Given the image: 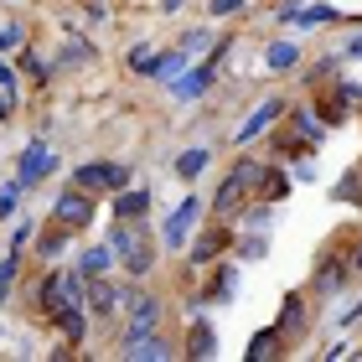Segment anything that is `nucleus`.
Here are the masks:
<instances>
[{"instance_id": "dca6fc26", "label": "nucleus", "mask_w": 362, "mask_h": 362, "mask_svg": "<svg viewBox=\"0 0 362 362\" xmlns=\"http://www.w3.org/2000/svg\"><path fill=\"white\" fill-rule=\"evenodd\" d=\"M187 357H197V362L218 357V332H212V321H207V316H197V321H192V332H187Z\"/></svg>"}, {"instance_id": "a211bd4d", "label": "nucleus", "mask_w": 362, "mask_h": 362, "mask_svg": "<svg viewBox=\"0 0 362 362\" xmlns=\"http://www.w3.org/2000/svg\"><path fill=\"white\" fill-rule=\"evenodd\" d=\"M52 326L62 332V341H68V347H78V341L88 337V316H83V305H62V310H52Z\"/></svg>"}, {"instance_id": "2f4dec72", "label": "nucleus", "mask_w": 362, "mask_h": 362, "mask_svg": "<svg viewBox=\"0 0 362 362\" xmlns=\"http://www.w3.org/2000/svg\"><path fill=\"white\" fill-rule=\"evenodd\" d=\"M62 249H68V228H62V223H57V233H47V238L37 243V254H42V259H57Z\"/></svg>"}, {"instance_id": "e433bc0d", "label": "nucleus", "mask_w": 362, "mask_h": 362, "mask_svg": "<svg viewBox=\"0 0 362 362\" xmlns=\"http://www.w3.org/2000/svg\"><path fill=\"white\" fill-rule=\"evenodd\" d=\"M249 0H212V16H238Z\"/></svg>"}, {"instance_id": "b1692460", "label": "nucleus", "mask_w": 362, "mask_h": 362, "mask_svg": "<svg viewBox=\"0 0 362 362\" xmlns=\"http://www.w3.org/2000/svg\"><path fill=\"white\" fill-rule=\"evenodd\" d=\"M264 62H269L274 73H290L295 62H300V47H295V42H269L264 47Z\"/></svg>"}, {"instance_id": "aec40b11", "label": "nucleus", "mask_w": 362, "mask_h": 362, "mask_svg": "<svg viewBox=\"0 0 362 362\" xmlns=\"http://www.w3.org/2000/svg\"><path fill=\"white\" fill-rule=\"evenodd\" d=\"M290 347H285V341H279V332H274V326H264V332H254L249 337V347H243V357H249V362H264V357H285Z\"/></svg>"}, {"instance_id": "79ce46f5", "label": "nucleus", "mask_w": 362, "mask_h": 362, "mask_svg": "<svg viewBox=\"0 0 362 362\" xmlns=\"http://www.w3.org/2000/svg\"><path fill=\"white\" fill-rule=\"evenodd\" d=\"M347 52H352V57H362V37H352V42H347Z\"/></svg>"}, {"instance_id": "58836bf2", "label": "nucleus", "mask_w": 362, "mask_h": 362, "mask_svg": "<svg viewBox=\"0 0 362 362\" xmlns=\"http://www.w3.org/2000/svg\"><path fill=\"white\" fill-rule=\"evenodd\" d=\"M341 254H347V259H352V269H362V233L352 238V249H341Z\"/></svg>"}, {"instance_id": "ddd939ff", "label": "nucleus", "mask_w": 362, "mask_h": 362, "mask_svg": "<svg viewBox=\"0 0 362 362\" xmlns=\"http://www.w3.org/2000/svg\"><path fill=\"white\" fill-rule=\"evenodd\" d=\"M249 187L243 181H233V176H223V187H218V197H212V218H238L243 207H249Z\"/></svg>"}, {"instance_id": "c03bdc74", "label": "nucleus", "mask_w": 362, "mask_h": 362, "mask_svg": "<svg viewBox=\"0 0 362 362\" xmlns=\"http://www.w3.org/2000/svg\"><path fill=\"white\" fill-rule=\"evenodd\" d=\"M357 171H362V166H357Z\"/></svg>"}, {"instance_id": "423d86ee", "label": "nucleus", "mask_w": 362, "mask_h": 362, "mask_svg": "<svg viewBox=\"0 0 362 362\" xmlns=\"http://www.w3.org/2000/svg\"><path fill=\"white\" fill-rule=\"evenodd\" d=\"M52 171H57V156L47 151L42 140H31L21 151V160H16V181H21V187H37V181H47Z\"/></svg>"}, {"instance_id": "7ed1b4c3", "label": "nucleus", "mask_w": 362, "mask_h": 362, "mask_svg": "<svg viewBox=\"0 0 362 362\" xmlns=\"http://www.w3.org/2000/svg\"><path fill=\"white\" fill-rule=\"evenodd\" d=\"M68 187H78V192H119V187H129V166L124 160H83V166H73V176H68Z\"/></svg>"}, {"instance_id": "a19ab883", "label": "nucleus", "mask_w": 362, "mask_h": 362, "mask_svg": "<svg viewBox=\"0 0 362 362\" xmlns=\"http://www.w3.org/2000/svg\"><path fill=\"white\" fill-rule=\"evenodd\" d=\"M11 109H16V98H11V93H0V124L11 119Z\"/></svg>"}, {"instance_id": "1a4fd4ad", "label": "nucleus", "mask_w": 362, "mask_h": 362, "mask_svg": "<svg viewBox=\"0 0 362 362\" xmlns=\"http://www.w3.org/2000/svg\"><path fill=\"white\" fill-rule=\"evenodd\" d=\"M352 274H357V269H352L347 254H326L321 264H316V295H341Z\"/></svg>"}, {"instance_id": "4be33fe9", "label": "nucleus", "mask_w": 362, "mask_h": 362, "mask_svg": "<svg viewBox=\"0 0 362 362\" xmlns=\"http://www.w3.org/2000/svg\"><path fill=\"white\" fill-rule=\"evenodd\" d=\"M187 52H181V47H176V52H156V62H151V73H145V78H156V83H171V78L181 73V68H187Z\"/></svg>"}, {"instance_id": "7c9ffc66", "label": "nucleus", "mask_w": 362, "mask_h": 362, "mask_svg": "<svg viewBox=\"0 0 362 362\" xmlns=\"http://www.w3.org/2000/svg\"><path fill=\"white\" fill-rule=\"evenodd\" d=\"M16 264H21V249H11L6 259H0V305H6V295H11V279H16Z\"/></svg>"}, {"instance_id": "f257e3e1", "label": "nucleus", "mask_w": 362, "mask_h": 362, "mask_svg": "<svg viewBox=\"0 0 362 362\" xmlns=\"http://www.w3.org/2000/svg\"><path fill=\"white\" fill-rule=\"evenodd\" d=\"M109 249H114V264H124L129 279H145V274L156 269V243L145 238L129 218H119V223L109 228Z\"/></svg>"}, {"instance_id": "c9c22d12", "label": "nucleus", "mask_w": 362, "mask_h": 362, "mask_svg": "<svg viewBox=\"0 0 362 362\" xmlns=\"http://www.w3.org/2000/svg\"><path fill=\"white\" fill-rule=\"evenodd\" d=\"M11 47H21V26H0V52H11Z\"/></svg>"}, {"instance_id": "f03ea898", "label": "nucleus", "mask_w": 362, "mask_h": 362, "mask_svg": "<svg viewBox=\"0 0 362 362\" xmlns=\"http://www.w3.org/2000/svg\"><path fill=\"white\" fill-rule=\"evenodd\" d=\"M83 290H88V274L78 269V264L52 269V274L42 279V290H37V305L52 316V310H62V305H83Z\"/></svg>"}, {"instance_id": "6ab92c4d", "label": "nucleus", "mask_w": 362, "mask_h": 362, "mask_svg": "<svg viewBox=\"0 0 362 362\" xmlns=\"http://www.w3.org/2000/svg\"><path fill=\"white\" fill-rule=\"evenodd\" d=\"M233 295H238V269L223 264L218 274H212V285L197 295V305H223V300H233Z\"/></svg>"}, {"instance_id": "39448f33", "label": "nucleus", "mask_w": 362, "mask_h": 362, "mask_svg": "<svg viewBox=\"0 0 362 362\" xmlns=\"http://www.w3.org/2000/svg\"><path fill=\"white\" fill-rule=\"evenodd\" d=\"M52 223H62L68 233L88 228V223H93V197H88V192H78V187H68V192L57 197V207H52Z\"/></svg>"}, {"instance_id": "37998d69", "label": "nucleus", "mask_w": 362, "mask_h": 362, "mask_svg": "<svg viewBox=\"0 0 362 362\" xmlns=\"http://www.w3.org/2000/svg\"><path fill=\"white\" fill-rule=\"evenodd\" d=\"M181 6H187V0H160V11H181Z\"/></svg>"}, {"instance_id": "f3484780", "label": "nucleus", "mask_w": 362, "mask_h": 362, "mask_svg": "<svg viewBox=\"0 0 362 362\" xmlns=\"http://www.w3.org/2000/svg\"><path fill=\"white\" fill-rule=\"evenodd\" d=\"M83 300H88V310L98 321H109L114 310H119V290H109V279L98 274V279H88V290H83Z\"/></svg>"}, {"instance_id": "2eb2a0df", "label": "nucleus", "mask_w": 362, "mask_h": 362, "mask_svg": "<svg viewBox=\"0 0 362 362\" xmlns=\"http://www.w3.org/2000/svg\"><path fill=\"white\" fill-rule=\"evenodd\" d=\"M119 352L124 357H135V362H166V357H176V347L160 332H151V337H140V341H119Z\"/></svg>"}, {"instance_id": "ea45409f", "label": "nucleus", "mask_w": 362, "mask_h": 362, "mask_svg": "<svg viewBox=\"0 0 362 362\" xmlns=\"http://www.w3.org/2000/svg\"><path fill=\"white\" fill-rule=\"evenodd\" d=\"M295 181H316V166H310V156L300 160V166H295Z\"/></svg>"}, {"instance_id": "f704fd0d", "label": "nucleus", "mask_w": 362, "mask_h": 362, "mask_svg": "<svg viewBox=\"0 0 362 362\" xmlns=\"http://www.w3.org/2000/svg\"><path fill=\"white\" fill-rule=\"evenodd\" d=\"M62 62H88V42H62Z\"/></svg>"}, {"instance_id": "0eeeda50", "label": "nucleus", "mask_w": 362, "mask_h": 362, "mask_svg": "<svg viewBox=\"0 0 362 362\" xmlns=\"http://www.w3.org/2000/svg\"><path fill=\"white\" fill-rule=\"evenodd\" d=\"M352 109H357V104L347 98V88H341V83H316V109H310L316 119H326V124H347Z\"/></svg>"}, {"instance_id": "bb28decb", "label": "nucleus", "mask_w": 362, "mask_h": 362, "mask_svg": "<svg viewBox=\"0 0 362 362\" xmlns=\"http://www.w3.org/2000/svg\"><path fill=\"white\" fill-rule=\"evenodd\" d=\"M290 21H300V26H332V21H341V16L332 6H305V11H295Z\"/></svg>"}, {"instance_id": "c85d7f7f", "label": "nucleus", "mask_w": 362, "mask_h": 362, "mask_svg": "<svg viewBox=\"0 0 362 362\" xmlns=\"http://www.w3.org/2000/svg\"><path fill=\"white\" fill-rule=\"evenodd\" d=\"M352 197H357V207H362V171H357V166L337 181V202H352Z\"/></svg>"}, {"instance_id": "473e14b6", "label": "nucleus", "mask_w": 362, "mask_h": 362, "mask_svg": "<svg viewBox=\"0 0 362 362\" xmlns=\"http://www.w3.org/2000/svg\"><path fill=\"white\" fill-rule=\"evenodd\" d=\"M238 254H243V259L254 264V259H264V254H269V238H264V233H249V238L238 243Z\"/></svg>"}, {"instance_id": "c756f323", "label": "nucleus", "mask_w": 362, "mask_h": 362, "mask_svg": "<svg viewBox=\"0 0 362 362\" xmlns=\"http://www.w3.org/2000/svg\"><path fill=\"white\" fill-rule=\"evenodd\" d=\"M21 181H6V187H0V218H16V207H21Z\"/></svg>"}, {"instance_id": "9b49d317", "label": "nucleus", "mask_w": 362, "mask_h": 362, "mask_svg": "<svg viewBox=\"0 0 362 362\" xmlns=\"http://www.w3.org/2000/svg\"><path fill=\"white\" fill-rule=\"evenodd\" d=\"M305 300L300 295H285V305H279V321H274V332H279V341H285V347H295V341L305 337Z\"/></svg>"}, {"instance_id": "4c0bfd02", "label": "nucleus", "mask_w": 362, "mask_h": 362, "mask_svg": "<svg viewBox=\"0 0 362 362\" xmlns=\"http://www.w3.org/2000/svg\"><path fill=\"white\" fill-rule=\"evenodd\" d=\"M0 93H11V98H16V73L6 68V62H0Z\"/></svg>"}, {"instance_id": "a878e982", "label": "nucleus", "mask_w": 362, "mask_h": 362, "mask_svg": "<svg viewBox=\"0 0 362 362\" xmlns=\"http://www.w3.org/2000/svg\"><path fill=\"white\" fill-rule=\"evenodd\" d=\"M290 129H295V140H305V145H321V124H316V114H310V109H295L290 114Z\"/></svg>"}, {"instance_id": "5701e85b", "label": "nucleus", "mask_w": 362, "mask_h": 362, "mask_svg": "<svg viewBox=\"0 0 362 362\" xmlns=\"http://www.w3.org/2000/svg\"><path fill=\"white\" fill-rule=\"evenodd\" d=\"M109 264H114V249H109V243H93V249H83V254H78V269H83L88 279L109 274Z\"/></svg>"}, {"instance_id": "412c9836", "label": "nucleus", "mask_w": 362, "mask_h": 362, "mask_svg": "<svg viewBox=\"0 0 362 362\" xmlns=\"http://www.w3.org/2000/svg\"><path fill=\"white\" fill-rule=\"evenodd\" d=\"M259 197H264V202H285V197H290V176L279 171L274 156H269V166H264V181H259Z\"/></svg>"}, {"instance_id": "20e7f679", "label": "nucleus", "mask_w": 362, "mask_h": 362, "mask_svg": "<svg viewBox=\"0 0 362 362\" xmlns=\"http://www.w3.org/2000/svg\"><path fill=\"white\" fill-rule=\"evenodd\" d=\"M228 243H233V223L218 218V223H207L202 233H197V238L187 243V254H192V264H212V259H223Z\"/></svg>"}, {"instance_id": "cd10ccee", "label": "nucleus", "mask_w": 362, "mask_h": 362, "mask_svg": "<svg viewBox=\"0 0 362 362\" xmlns=\"http://www.w3.org/2000/svg\"><path fill=\"white\" fill-rule=\"evenodd\" d=\"M212 42H218L212 31H187V37H181V52L197 62V57H207V52H212Z\"/></svg>"}, {"instance_id": "72a5a7b5", "label": "nucleus", "mask_w": 362, "mask_h": 362, "mask_svg": "<svg viewBox=\"0 0 362 362\" xmlns=\"http://www.w3.org/2000/svg\"><path fill=\"white\" fill-rule=\"evenodd\" d=\"M151 62H156V47H145V42H140V47H129V68H135L140 78L151 73Z\"/></svg>"}, {"instance_id": "f8f14e48", "label": "nucleus", "mask_w": 362, "mask_h": 362, "mask_svg": "<svg viewBox=\"0 0 362 362\" xmlns=\"http://www.w3.org/2000/svg\"><path fill=\"white\" fill-rule=\"evenodd\" d=\"M279 114H285V98H264V104H259L254 114H249V119H243L238 129H233V140L238 145H249V140H259V135H264V129L279 119Z\"/></svg>"}, {"instance_id": "4468645a", "label": "nucleus", "mask_w": 362, "mask_h": 362, "mask_svg": "<svg viewBox=\"0 0 362 362\" xmlns=\"http://www.w3.org/2000/svg\"><path fill=\"white\" fill-rule=\"evenodd\" d=\"M151 207H156V197L145 187H119V192H114V218L140 223V218H151Z\"/></svg>"}, {"instance_id": "6e6552de", "label": "nucleus", "mask_w": 362, "mask_h": 362, "mask_svg": "<svg viewBox=\"0 0 362 362\" xmlns=\"http://www.w3.org/2000/svg\"><path fill=\"white\" fill-rule=\"evenodd\" d=\"M160 332V300L156 295H135V305H129V326H124V341H140V337H151Z\"/></svg>"}, {"instance_id": "393cba45", "label": "nucleus", "mask_w": 362, "mask_h": 362, "mask_svg": "<svg viewBox=\"0 0 362 362\" xmlns=\"http://www.w3.org/2000/svg\"><path fill=\"white\" fill-rule=\"evenodd\" d=\"M207 160H212V156L202 151V145H192V151H181V156H176V176H181V181H197V176L207 171Z\"/></svg>"}, {"instance_id": "9d476101", "label": "nucleus", "mask_w": 362, "mask_h": 362, "mask_svg": "<svg viewBox=\"0 0 362 362\" xmlns=\"http://www.w3.org/2000/svg\"><path fill=\"white\" fill-rule=\"evenodd\" d=\"M197 223H202V197H187V202H181L171 218H166V228H160V233H166L171 249H187V233H192Z\"/></svg>"}]
</instances>
